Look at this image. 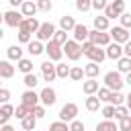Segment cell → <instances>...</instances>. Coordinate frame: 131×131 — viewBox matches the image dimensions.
Listing matches in <instances>:
<instances>
[{"label": "cell", "instance_id": "28", "mask_svg": "<svg viewBox=\"0 0 131 131\" xmlns=\"http://www.w3.org/2000/svg\"><path fill=\"white\" fill-rule=\"evenodd\" d=\"M23 84L27 86V90H35V86L39 84V78L31 72V74H25V78H23Z\"/></svg>", "mask_w": 131, "mask_h": 131}, {"label": "cell", "instance_id": "24", "mask_svg": "<svg viewBox=\"0 0 131 131\" xmlns=\"http://www.w3.org/2000/svg\"><path fill=\"white\" fill-rule=\"evenodd\" d=\"M16 70L23 72V74H31V72H33V61H31L29 57H20V59L16 61Z\"/></svg>", "mask_w": 131, "mask_h": 131}, {"label": "cell", "instance_id": "40", "mask_svg": "<svg viewBox=\"0 0 131 131\" xmlns=\"http://www.w3.org/2000/svg\"><path fill=\"white\" fill-rule=\"evenodd\" d=\"M68 127H70V131H86V125H84L80 119L70 121V123H68Z\"/></svg>", "mask_w": 131, "mask_h": 131}, {"label": "cell", "instance_id": "25", "mask_svg": "<svg viewBox=\"0 0 131 131\" xmlns=\"http://www.w3.org/2000/svg\"><path fill=\"white\" fill-rule=\"evenodd\" d=\"M74 25H76V20H74L70 14H63V16L59 18V29L66 31V33H70V31L74 29Z\"/></svg>", "mask_w": 131, "mask_h": 131}, {"label": "cell", "instance_id": "53", "mask_svg": "<svg viewBox=\"0 0 131 131\" xmlns=\"http://www.w3.org/2000/svg\"><path fill=\"white\" fill-rule=\"evenodd\" d=\"M2 23H4V16H2V12H0V25H2Z\"/></svg>", "mask_w": 131, "mask_h": 131}, {"label": "cell", "instance_id": "2", "mask_svg": "<svg viewBox=\"0 0 131 131\" xmlns=\"http://www.w3.org/2000/svg\"><path fill=\"white\" fill-rule=\"evenodd\" d=\"M108 37H111V41L113 43H119V45H123V43H127V41H131V35H129V29H123L121 25L117 27H108Z\"/></svg>", "mask_w": 131, "mask_h": 131}, {"label": "cell", "instance_id": "11", "mask_svg": "<svg viewBox=\"0 0 131 131\" xmlns=\"http://www.w3.org/2000/svg\"><path fill=\"white\" fill-rule=\"evenodd\" d=\"M20 104H25L27 108H33V106H37L39 104V94L35 92V90H25L23 92V96H20Z\"/></svg>", "mask_w": 131, "mask_h": 131}, {"label": "cell", "instance_id": "32", "mask_svg": "<svg viewBox=\"0 0 131 131\" xmlns=\"http://www.w3.org/2000/svg\"><path fill=\"white\" fill-rule=\"evenodd\" d=\"M68 78H72L74 82H80V80L84 78L82 68H80V66H70V74H68Z\"/></svg>", "mask_w": 131, "mask_h": 131}, {"label": "cell", "instance_id": "30", "mask_svg": "<svg viewBox=\"0 0 131 131\" xmlns=\"http://www.w3.org/2000/svg\"><path fill=\"white\" fill-rule=\"evenodd\" d=\"M20 125H23L25 131H33V129L37 127V119H35L33 115H27L25 119H20Z\"/></svg>", "mask_w": 131, "mask_h": 131}, {"label": "cell", "instance_id": "48", "mask_svg": "<svg viewBox=\"0 0 131 131\" xmlns=\"http://www.w3.org/2000/svg\"><path fill=\"white\" fill-rule=\"evenodd\" d=\"M104 16H106L108 20H111V18H119V16H117V12L113 10V6H111V4H106V6H104Z\"/></svg>", "mask_w": 131, "mask_h": 131}, {"label": "cell", "instance_id": "43", "mask_svg": "<svg viewBox=\"0 0 131 131\" xmlns=\"http://www.w3.org/2000/svg\"><path fill=\"white\" fill-rule=\"evenodd\" d=\"M119 129L121 131H131V117L129 115L123 117V119H119Z\"/></svg>", "mask_w": 131, "mask_h": 131}, {"label": "cell", "instance_id": "44", "mask_svg": "<svg viewBox=\"0 0 131 131\" xmlns=\"http://www.w3.org/2000/svg\"><path fill=\"white\" fill-rule=\"evenodd\" d=\"M119 18H121V27H123V29H129V27H131V14H129V12L119 14Z\"/></svg>", "mask_w": 131, "mask_h": 131}, {"label": "cell", "instance_id": "54", "mask_svg": "<svg viewBox=\"0 0 131 131\" xmlns=\"http://www.w3.org/2000/svg\"><path fill=\"white\" fill-rule=\"evenodd\" d=\"M0 88H2V78H0Z\"/></svg>", "mask_w": 131, "mask_h": 131}, {"label": "cell", "instance_id": "55", "mask_svg": "<svg viewBox=\"0 0 131 131\" xmlns=\"http://www.w3.org/2000/svg\"><path fill=\"white\" fill-rule=\"evenodd\" d=\"M33 2H35V0H33Z\"/></svg>", "mask_w": 131, "mask_h": 131}, {"label": "cell", "instance_id": "3", "mask_svg": "<svg viewBox=\"0 0 131 131\" xmlns=\"http://www.w3.org/2000/svg\"><path fill=\"white\" fill-rule=\"evenodd\" d=\"M61 53H66V57L70 61H78L82 57V49H80V43H76L74 39H68L63 45H61Z\"/></svg>", "mask_w": 131, "mask_h": 131}, {"label": "cell", "instance_id": "49", "mask_svg": "<svg viewBox=\"0 0 131 131\" xmlns=\"http://www.w3.org/2000/svg\"><path fill=\"white\" fill-rule=\"evenodd\" d=\"M31 41V33H27V31H18V43H29Z\"/></svg>", "mask_w": 131, "mask_h": 131}, {"label": "cell", "instance_id": "22", "mask_svg": "<svg viewBox=\"0 0 131 131\" xmlns=\"http://www.w3.org/2000/svg\"><path fill=\"white\" fill-rule=\"evenodd\" d=\"M6 55H8V61H18L23 57V47L20 45H10L6 49Z\"/></svg>", "mask_w": 131, "mask_h": 131}, {"label": "cell", "instance_id": "6", "mask_svg": "<svg viewBox=\"0 0 131 131\" xmlns=\"http://www.w3.org/2000/svg\"><path fill=\"white\" fill-rule=\"evenodd\" d=\"M43 53H47V57H49V61H59L61 57H63V53H61V47L55 43V41H47V45H43Z\"/></svg>", "mask_w": 131, "mask_h": 131}, {"label": "cell", "instance_id": "29", "mask_svg": "<svg viewBox=\"0 0 131 131\" xmlns=\"http://www.w3.org/2000/svg\"><path fill=\"white\" fill-rule=\"evenodd\" d=\"M94 31H108V18L102 16H94Z\"/></svg>", "mask_w": 131, "mask_h": 131}, {"label": "cell", "instance_id": "38", "mask_svg": "<svg viewBox=\"0 0 131 131\" xmlns=\"http://www.w3.org/2000/svg\"><path fill=\"white\" fill-rule=\"evenodd\" d=\"M100 113L106 121H113V115H115V106L113 104H106V106H100Z\"/></svg>", "mask_w": 131, "mask_h": 131}, {"label": "cell", "instance_id": "7", "mask_svg": "<svg viewBox=\"0 0 131 131\" xmlns=\"http://www.w3.org/2000/svg\"><path fill=\"white\" fill-rule=\"evenodd\" d=\"M53 33H55V25L53 23H41L39 25V29H37V41H49L51 37H53Z\"/></svg>", "mask_w": 131, "mask_h": 131}, {"label": "cell", "instance_id": "17", "mask_svg": "<svg viewBox=\"0 0 131 131\" xmlns=\"http://www.w3.org/2000/svg\"><path fill=\"white\" fill-rule=\"evenodd\" d=\"M20 14H23L25 18L35 16V14H37V6H35V2H33V0H25V2L20 4Z\"/></svg>", "mask_w": 131, "mask_h": 131}, {"label": "cell", "instance_id": "15", "mask_svg": "<svg viewBox=\"0 0 131 131\" xmlns=\"http://www.w3.org/2000/svg\"><path fill=\"white\" fill-rule=\"evenodd\" d=\"M104 55H106L108 59H119V57H123V45L111 41V43L106 45V49H104Z\"/></svg>", "mask_w": 131, "mask_h": 131}, {"label": "cell", "instance_id": "9", "mask_svg": "<svg viewBox=\"0 0 131 131\" xmlns=\"http://www.w3.org/2000/svg\"><path fill=\"white\" fill-rule=\"evenodd\" d=\"M84 55L90 59V61H94V63H102L104 59H106V55H104V49H100V47H96V45H92L90 49H86L84 51Z\"/></svg>", "mask_w": 131, "mask_h": 131}, {"label": "cell", "instance_id": "26", "mask_svg": "<svg viewBox=\"0 0 131 131\" xmlns=\"http://www.w3.org/2000/svg\"><path fill=\"white\" fill-rule=\"evenodd\" d=\"M100 100L96 98V94H90V96H86V108L90 111V113H96V111H100Z\"/></svg>", "mask_w": 131, "mask_h": 131}, {"label": "cell", "instance_id": "18", "mask_svg": "<svg viewBox=\"0 0 131 131\" xmlns=\"http://www.w3.org/2000/svg\"><path fill=\"white\" fill-rule=\"evenodd\" d=\"M14 76V66L8 59H0V78H12Z\"/></svg>", "mask_w": 131, "mask_h": 131}, {"label": "cell", "instance_id": "51", "mask_svg": "<svg viewBox=\"0 0 131 131\" xmlns=\"http://www.w3.org/2000/svg\"><path fill=\"white\" fill-rule=\"evenodd\" d=\"M0 131H14V127L6 123V125H2V127H0Z\"/></svg>", "mask_w": 131, "mask_h": 131}, {"label": "cell", "instance_id": "13", "mask_svg": "<svg viewBox=\"0 0 131 131\" xmlns=\"http://www.w3.org/2000/svg\"><path fill=\"white\" fill-rule=\"evenodd\" d=\"M39 20L35 18V16H31V18H23L20 20V25H18V31H27V33H37V29H39Z\"/></svg>", "mask_w": 131, "mask_h": 131}, {"label": "cell", "instance_id": "27", "mask_svg": "<svg viewBox=\"0 0 131 131\" xmlns=\"http://www.w3.org/2000/svg\"><path fill=\"white\" fill-rule=\"evenodd\" d=\"M106 102H108V104H113V106H119V104H123V102H125V96H123V92H121V90H119V92H108Z\"/></svg>", "mask_w": 131, "mask_h": 131}, {"label": "cell", "instance_id": "50", "mask_svg": "<svg viewBox=\"0 0 131 131\" xmlns=\"http://www.w3.org/2000/svg\"><path fill=\"white\" fill-rule=\"evenodd\" d=\"M8 2H10V6H12V8H16V6H20L25 0H8Z\"/></svg>", "mask_w": 131, "mask_h": 131}, {"label": "cell", "instance_id": "33", "mask_svg": "<svg viewBox=\"0 0 131 131\" xmlns=\"http://www.w3.org/2000/svg\"><path fill=\"white\" fill-rule=\"evenodd\" d=\"M51 41H55V43H57V45L61 47V45H63V43L68 41V33H66V31H61V29H55V33H53Z\"/></svg>", "mask_w": 131, "mask_h": 131}, {"label": "cell", "instance_id": "31", "mask_svg": "<svg viewBox=\"0 0 131 131\" xmlns=\"http://www.w3.org/2000/svg\"><path fill=\"white\" fill-rule=\"evenodd\" d=\"M96 131H119V127H117V123L115 121H100L98 125H96Z\"/></svg>", "mask_w": 131, "mask_h": 131}, {"label": "cell", "instance_id": "19", "mask_svg": "<svg viewBox=\"0 0 131 131\" xmlns=\"http://www.w3.org/2000/svg\"><path fill=\"white\" fill-rule=\"evenodd\" d=\"M117 72L119 74H131V57H119L117 59Z\"/></svg>", "mask_w": 131, "mask_h": 131}, {"label": "cell", "instance_id": "45", "mask_svg": "<svg viewBox=\"0 0 131 131\" xmlns=\"http://www.w3.org/2000/svg\"><path fill=\"white\" fill-rule=\"evenodd\" d=\"M108 92H111L108 88H98V90H96V98H98L100 102H106V98H108Z\"/></svg>", "mask_w": 131, "mask_h": 131}, {"label": "cell", "instance_id": "14", "mask_svg": "<svg viewBox=\"0 0 131 131\" xmlns=\"http://www.w3.org/2000/svg\"><path fill=\"white\" fill-rule=\"evenodd\" d=\"M88 31H90V29H88L86 25H78V23H76L74 29H72V33H74V41H76V43H84V41L88 39Z\"/></svg>", "mask_w": 131, "mask_h": 131}, {"label": "cell", "instance_id": "8", "mask_svg": "<svg viewBox=\"0 0 131 131\" xmlns=\"http://www.w3.org/2000/svg\"><path fill=\"white\" fill-rule=\"evenodd\" d=\"M39 94V102L43 104V106H53L55 104V100H57V94H55V90L51 88V86H45L41 92H37Z\"/></svg>", "mask_w": 131, "mask_h": 131}, {"label": "cell", "instance_id": "42", "mask_svg": "<svg viewBox=\"0 0 131 131\" xmlns=\"http://www.w3.org/2000/svg\"><path fill=\"white\" fill-rule=\"evenodd\" d=\"M111 6H113V10L117 12V16L125 12V0H113V2H111Z\"/></svg>", "mask_w": 131, "mask_h": 131}, {"label": "cell", "instance_id": "4", "mask_svg": "<svg viewBox=\"0 0 131 131\" xmlns=\"http://www.w3.org/2000/svg\"><path fill=\"white\" fill-rule=\"evenodd\" d=\"M88 43H92V45H96V47H106L108 43H111V37H108V33L106 31H88V39H86Z\"/></svg>", "mask_w": 131, "mask_h": 131}, {"label": "cell", "instance_id": "36", "mask_svg": "<svg viewBox=\"0 0 131 131\" xmlns=\"http://www.w3.org/2000/svg\"><path fill=\"white\" fill-rule=\"evenodd\" d=\"M31 115L39 121V119H43V117L47 115V111H45V106H43V104H37V106H33V108H31Z\"/></svg>", "mask_w": 131, "mask_h": 131}, {"label": "cell", "instance_id": "52", "mask_svg": "<svg viewBox=\"0 0 131 131\" xmlns=\"http://www.w3.org/2000/svg\"><path fill=\"white\" fill-rule=\"evenodd\" d=\"M4 39V31H2V27H0V41Z\"/></svg>", "mask_w": 131, "mask_h": 131}, {"label": "cell", "instance_id": "34", "mask_svg": "<svg viewBox=\"0 0 131 131\" xmlns=\"http://www.w3.org/2000/svg\"><path fill=\"white\" fill-rule=\"evenodd\" d=\"M27 115H31V108H27L25 104H18V106H14V113H12V117H16L18 121H20V119H25Z\"/></svg>", "mask_w": 131, "mask_h": 131}, {"label": "cell", "instance_id": "23", "mask_svg": "<svg viewBox=\"0 0 131 131\" xmlns=\"http://www.w3.org/2000/svg\"><path fill=\"white\" fill-rule=\"evenodd\" d=\"M27 51H29L33 57H35V55H41V53H43V43L37 41V39H35V41L31 39V41L27 43Z\"/></svg>", "mask_w": 131, "mask_h": 131}, {"label": "cell", "instance_id": "21", "mask_svg": "<svg viewBox=\"0 0 131 131\" xmlns=\"http://www.w3.org/2000/svg\"><path fill=\"white\" fill-rule=\"evenodd\" d=\"M100 86H98V82L96 80H92V78H88L86 82H82V92L86 94V96H90V94H96V90H98Z\"/></svg>", "mask_w": 131, "mask_h": 131}, {"label": "cell", "instance_id": "47", "mask_svg": "<svg viewBox=\"0 0 131 131\" xmlns=\"http://www.w3.org/2000/svg\"><path fill=\"white\" fill-rule=\"evenodd\" d=\"M10 100V90L8 88H0V104H6Z\"/></svg>", "mask_w": 131, "mask_h": 131}, {"label": "cell", "instance_id": "20", "mask_svg": "<svg viewBox=\"0 0 131 131\" xmlns=\"http://www.w3.org/2000/svg\"><path fill=\"white\" fill-rule=\"evenodd\" d=\"M82 72H84V76H88V78L96 80V76L100 74V66H98V63H94V61H88V63H86V68H82Z\"/></svg>", "mask_w": 131, "mask_h": 131}, {"label": "cell", "instance_id": "16", "mask_svg": "<svg viewBox=\"0 0 131 131\" xmlns=\"http://www.w3.org/2000/svg\"><path fill=\"white\" fill-rule=\"evenodd\" d=\"M12 113H14V106H12L10 102H6V104H0V127H2V125H6V123L10 121Z\"/></svg>", "mask_w": 131, "mask_h": 131}, {"label": "cell", "instance_id": "41", "mask_svg": "<svg viewBox=\"0 0 131 131\" xmlns=\"http://www.w3.org/2000/svg\"><path fill=\"white\" fill-rule=\"evenodd\" d=\"M47 131H70V127H68V123H63V121H55V123L49 125Z\"/></svg>", "mask_w": 131, "mask_h": 131}, {"label": "cell", "instance_id": "39", "mask_svg": "<svg viewBox=\"0 0 131 131\" xmlns=\"http://www.w3.org/2000/svg\"><path fill=\"white\" fill-rule=\"evenodd\" d=\"M35 6L41 12H49L51 10V0H35Z\"/></svg>", "mask_w": 131, "mask_h": 131}, {"label": "cell", "instance_id": "12", "mask_svg": "<svg viewBox=\"0 0 131 131\" xmlns=\"http://www.w3.org/2000/svg\"><path fill=\"white\" fill-rule=\"evenodd\" d=\"M41 74H43V80L45 82H53L55 80V63L53 61H43L41 63Z\"/></svg>", "mask_w": 131, "mask_h": 131}, {"label": "cell", "instance_id": "10", "mask_svg": "<svg viewBox=\"0 0 131 131\" xmlns=\"http://www.w3.org/2000/svg\"><path fill=\"white\" fill-rule=\"evenodd\" d=\"M2 16H4V23L8 25V27H18L20 25V20L25 18L23 14H20V10H8V12H2Z\"/></svg>", "mask_w": 131, "mask_h": 131}, {"label": "cell", "instance_id": "35", "mask_svg": "<svg viewBox=\"0 0 131 131\" xmlns=\"http://www.w3.org/2000/svg\"><path fill=\"white\" fill-rule=\"evenodd\" d=\"M68 74H70V66H66V63H57L55 66V78H68Z\"/></svg>", "mask_w": 131, "mask_h": 131}, {"label": "cell", "instance_id": "5", "mask_svg": "<svg viewBox=\"0 0 131 131\" xmlns=\"http://www.w3.org/2000/svg\"><path fill=\"white\" fill-rule=\"evenodd\" d=\"M76 115H78V104H76V102H66V104L59 108V121H63V123L74 121Z\"/></svg>", "mask_w": 131, "mask_h": 131}, {"label": "cell", "instance_id": "37", "mask_svg": "<svg viewBox=\"0 0 131 131\" xmlns=\"http://www.w3.org/2000/svg\"><path fill=\"white\" fill-rule=\"evenodd\" d=\"M129 115V108L125 106V104H119V106H115V115H113V119H123V117H127Z\"/></svg>", "mask_w": 131, "mask_h": 131}, {"label": "cell", "instance_id": "1", "mask_svg": "<svg viewBox=\"0 0 131 131\" xmlns=\"http://www.w3.org/2000/svg\"><path fill=\"white\" fill-rule=\"evenodd\" d=\"M102 82H104V88H108L111 92H119L121 88H123V76L119 74V72H106L104 74V78H102Z\"/></svg>", "mask_w": 131, "mask_h": 131}, {"label": "cell", "instance_id": "46", "mask_svg": "<svg viewBox=\"0 0 131 131\" xmlns=\"http://www.w3.org/2000/svg\"><path fill=\"white\" fill-rule=\"evenodd\" d=\"M104 6H106V0H90V8L94 10H104Z\"/></svg>", "mask_w": 131, "mask_h": 131}]
</instances>
